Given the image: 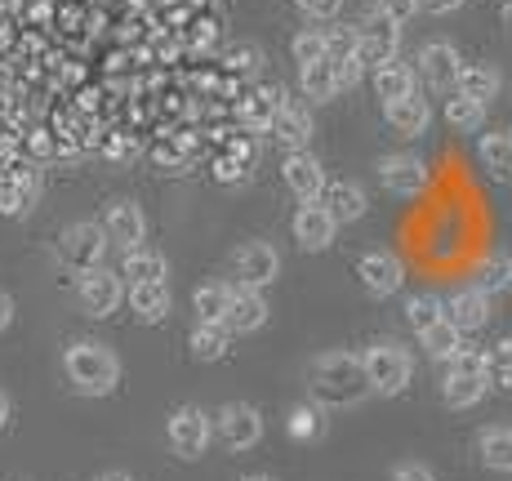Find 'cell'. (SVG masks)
<instances>
[{"label":"cell","mask_w":512,"mask_h":481,"mask_svg":"<svg viewBox=\"0 0 512 481\" xmlns=\"http://www.w3.org/2000/svg\"><path fill=\"white\" fill-rule=\"evenodd\" d=\"M312 392L330 406H357L370 392L366 370H361V357L352 352H326V357L312 366Z\"/></svg>","instance_id":"6da1fadb"},{"label":"cell","mask_w":512,"mask_h":481,"mask_svg":"<svg viewBox=\"0 0 512 481\" xmlns=\"http://www.w3.org/2000/svg\"><path fill=\"white\" fill-rule=\"evenodd\" d=\"M63 370L67 379H72L76 392H90V397H103V392L116 388V379H121V361H116L112 348H103V343H72V348L63 352Z\"/></svg>","instance_id":"7a4b0ae2"},{"label":"cell","mask_w":512,"mask_h":481,"mask_svg":"<svg viewBox=\"0 0 512 481\" xmlns=\"http://www.w3.org/2000/svg\"><path fill=\"white\" fill-rule=\"evenodd\" d=\"M361 370H366L370 392H379V397H397V392H406V384H410V352L401 348V343L383 339L361 357Z\"/></svg>","instance_id":"3957f363"},{"label":"cell","mask_w":512,"mask_h":481,"mask_svg":"<svg viewBox=\"0 0 512 481\" xmlns=\"http://www.w3.org/2000/svg\"><path fill=\"white\" fill-rule=\"evenodd\" d=\"M401 49V23H392L383 9H370L357 27V63L361 67H383L392 63Z\"/></svg>","instance_id":"277c9868"},{"label":"cell","mask_w":512,"mask_h":481,"mask_svg":"<svg viewBox=\"0 0 512 481\" xmlns=\"http://www.w3.org/2000/svg\"><path fill=\"white\" fill-rule=\"evenodd\" d=\"M103 254H107V237L98 223H72V228H63V237H58V259L72 272L103 268Z\"/></svg>","instance_id":"5b68a950"},{"label":"cell","mask_w":512,"mask_h":481,"mask_svg":"<svg viewBox=\"0 0 512 481\" xmlns=\"http://www.w3.org/2000/svg\"><path fill=\"white\" fill-rule=\"evenodd\" d=\"M210 433H214V419L201 406H179L170 415V446L179 459H201L205 446H210Z\"/></svg>","instance_id":"8992f818"},{"label":"cell","mask_w":512,"mask_h":481,"mask_svg":"<svg viewBox=\"0 0 512 481\" xmlns=\"http://www.w3.org/2000/svg\"><path fill=\"white\" fill-rule=\"evenodd\" d=\"M76 294H81V308L90 317H112L125 299V281L112 268H90V272H81V290Z\"/></svg>","instance_id":"52a82bcc"},{"label":"cell","mask_w":512,"mask_h":481,"mask_svg":"<svg viewBox=\"0 0 512 481\" xmlns=\"http://www.w3.org/2000/svg\"><path fill=\"white\" fill-rule=\"evenodd\" d=\"M214 428H219L223 446H232V450H250V446H259V437H263L259 410L245 406V401H228V406L214 415Z\"/></svg>","instance_id":"ba28073f"},{"label":"cell","mask_w":512,"mask_h":481,"mask_svg":"<svg viewBox=\"0 0 512 481\" xmlns=\"http://www.w3.org/2000/svg\"><path fill=\"white\" fill-rule=\"evenodd\" d=\"M98 228H103L107 245H121V250H139L147 241V219L134 201H112L103 210V223H98Z\"/></svg>","instance_id":"9c48e42d"},{"label":"cell","mask_w":512,"mask_h":481,"mask_svg":"<svg viewBox=\"0 0 512 481\" xmlns=\"http://www.w3.org/2000/svg\"><path fill=\"white\" fill-rule=\"evenodd\" d=\"M277 272H281V259H277V250H272V245L250 241V245H241V250H236V281H241L245 290L272 286V281H277Z\"/></svg>","instance_id":"30bf717a"},{"label":"cell","mask_w":512,"mask_h":481,"mask_svg":"<svg viewBox=\"0 0 512 481\" xmlns=\"http://www.w3.org/2000/svg\"><path fill=\"white\" fill-rule=\"evenodd\" d=\"M357 277H361V286H366L370 294L388 299V294H397V290H401V281H406V268H401L397 254H388V250H370V254H361Z\"/></svg>","instance_id":"8fae6325"},{"label":"cell","mask_w":512,"mask_h":481,"mask_svg":"<svg viewBox=\"0 0 512 481\" xmlns=\"http://www.w3.org/2000/svg\"><path fill=\"white\" fill-rule=\"evenodd\" d=\"M441 321H446V326H455L459 335L486 330V321H490V294H481L477 286H472V290H459L455 299L441 303Z\"/></svg>","instance_id":"7c38bea8"},{"label":"cell","mask_w":512,"mask_h":481,"mask_svg":"<svg viewBox=\"0 0 512 481\" xmlns=\"http://www.w3.org/2000/svg\"><path fill=\"white\" fill-rule=\"evenodd\" d=\"M459 67H464V63H459V49H455V45H446V41L423 45V54H419V72H423V81H428L437 94H450V90H455Z\"/></svg>","instance_id":"4fadbf2b"},{"label":"cell","mask_w":512,"mask_h":481,"mask_svg":"<svg viewBox=\"0 0 512 481\" xmlns=\"http://www.w3.org/2000/svg\"><path fill=\"white\" fill-rule=\"evenodd\" d=\"M334 228L339 223L330 219V210L321 201H303L299 214H294V241H299V250H326V245L334 241Z\"/></svg>","instance_id":"5bb4252c"},{"label":"cell","mask_w":512,"mask_h":481,"mask_svg":"<svg viewBox=\"0 0 512 481\" xmlns=\"http://www.w3.org/2000/svg\"><path fill=\"white\" fill-rule=\"evenodd\" d=\"M272 139L285 143L290 152H308V139H312V116L303 103H294V98H281L277 116H272Z\"/></svg>","instance_id":"9a60e30c"},{"label":"cell","mask_w":512,"mask_h":481,"mask_svg":"<svg viewBox=\"0 0 512 481\" xmlns=\"http://www.w3.org/2000/svg\"><path fill=\"white\" fill-rule=\"evenodd\" d=\"M281 179H285V188L299 196V201H317L321 188H326V170H321V161H317V156H308V152H290V156H285Z\"/></svg>","instance_id":"2e32d148"},{"label":"cell","mask_w":512,"mask_h":481,"mask_svg":"<svg viewBox=\"0 0 512 481\" xmlns=\"http://www.w3.org/2000/svg\"><path fill=\"white\" fill-rule=\"evenodd\" d=\"M383 116H388V125L401 134V139H419V134H428V125H432V107H428V98H423L419 90L397 98V103H388L383 107Z\"/></svg>","instance_id":"e0dca14e"},{"label":"cell","mask_w":512,"mask_h":481,"mask_svg":"<svg viewBox=\"0 0 512 481\" xmlns=\"http://www.w3.org/2000/svg\"><path fill=\"white\" fill-rule=\"evenodd\" d=\"M263 321H268V303H263V294L259 290H245V286H232L223 326L236 330V335H250V330H263Z\"/></svg>","instance_id":"ac0fdd59"},{"label":"cell","mask_w":512,"mask_h":481,"mask_svg":"<svg viewBox=\"0 0 512 481\" xmlns=\"http://www.w3.org/2000/svg\"><path fill=\"white\" fill-rule=\"evenodd\" d=\"M379 183L397 196H415L428 183V165L419 156H388V161H379Z\"/></svg>","instance_id":"d6986e66"},{"label":"cell","mask_w":512,"mask_h":481,"mask_svg":"<svg viewBox=\"0 0 512 481\" xmlns=\"http://www.w3.org/2000/svg\"><path fill=\"white\" fill-rule=\"evenodd\" d=\"M321 205L330 210V219L334 223H357L361 214L370 210V201H366V188H357V183H348V179H339V183H326L317 196Z\"/></svg>","instance_id":"ffe728a7"},{"label":"cell","mask_w":512,"mask_h":481,"mask_svg":"<svg viewBox=\"0 0 512 481\" xmlns=\"http://www.w3.org/2000/svg\"><path fill=\"white\" fill-rule=\"evenodd\" d=\"M281 90H268V85H259V90H250L236 103V121L245 125L250 134H263L272 125V116H277V107H281Z\"/></svg>","instance_id":"44dd1931"},{"label":"cell","mask_w":512,"mask_h":481,"mask_svg":"<svg viewBox=\"0 0 512 481\" xmlns=\"http://www.w3.org/2000/svg\"><path fill=\"white\" fill-rule=\"evenodd\" d=\"M170 286L165 281H139V286H130V308L134 317L147 321V326H156V321L170 317Z\"/></svg>","instance_id":"7402d4cb"},{"label":"cell","mask_w":512,"mask_h":481,"mask_svg":"<svg viewBox=\"0 0 512 481\" xmlns=\"http://www.w3.org/2000/svg\"><path fill=\"white\" fill-rule=\"evenodd\" d=\"M477 156H481V165H486V174H490L495 183H512V134H508V130L481 134Z\"/></svg>","instance_id":"603a6c76"},{"label":"cell","mask_w":512,"mask_h":481,"mask_svg":"<svg viewBox=\"0 0 512 481\" xmlns=\"http://www.w3.org/2000/svg\"><path fill=\"white\" fill-rule=\"evenodd\" d=\"M455 94L472 98V103L490 107L499 98V72L486 63H472V67H459V81H455Z\"/></svg>","instance_id":"cb8c5ba5"},{"label":"cell","mask_w":512,"mask_h":481,"mask_svg":"<svg viewBox=\"0 0 512 481\" xmlns=\"http://www.w3.org/2000/svg\"><path fill=\"white\" fill-rule=\"evenodd\" d=\"M406 94H415V72H410L406 63H383V67H374V98H383V107L388 103H397V98H406Z\"/></svg>","instance_id":"d4e9b609"},{"label":"cell","mask_w":512,"mask_h":481,"mask_svg":"<svg viewBox=\"0 0 512 481\" xmlns=\"http://www.w3.org/2000/svg\"><path fill=\"white\" fill-rule=\"evenodd\" d=\"M228 343H232L228 326H219V321H196V330H192V357L196 361H223L228 357Z\"/></svg>","instance_id":"484cf974"},{"label":"cell","mask_w":512,"mask_h":481,"mask_svg":"<svg viewBox=\"0 0 512 481\" xmlns=\"http://www.w3.org/2000/svg\"><path fill=\"white\" fill-rule=\"evenodd\" d=\"M486 388H490V379H481V375H455V370H446V379H441V397L455 410L477 406V401L486 397Z\"/></svg>","instance_id":"4316f807"},{"label":"cell","mask_w":512,"mask_h":481,"mask_svg":"<svg viewBox=\"0 0 512 481\" xmlns=\"http://www.w3.org/2000/svg\"><path fill=\"white\" fill-rule=\"evenodd\" d=\"M121 277H130V286H139V281H165V254L147 250V245H139V250H125Z\"/></svg>","instance_id":"83f0119b"},{"label":"cell","mask_w":512,"mask_h":481,"mask_svg":"<svg viewBox=\"0 0 512 481\" xmlns=\"http://www.w3.org/2000/svg\"><path fill=\"white\" fill-rule=\"evenodd\" d=\"M419 339H423V352H428L432 361H450L459 348H464V335H459L455 326H446V321H437V326H428Z\"/></svg>","instance_id":"f1b7e54d"},{"label":"cell","mask_w":512,"mask_h":481,"mask_svg":"<svg viewBox=\"0 0 512 481\" xmlns=\"http://www.w3.org/2000/svg\"><path fill=\"white\" fill-rule=\"evenodd\" d=\"M299 76H303V94L317 98V103H330V98L339 94V85H334V63H330V58H321V63H312V67H299Z\"/></svg>","instance_id":"f546056e"},{"label":"cell","mask_w":512,"mask_h":481,"mask_svg":"<svg viewBox=\"0 0 512 481\" xmlns=\"http://www.w3.org/2000/svg\"><path fill=\"white\" fill-rule=\"evenodd\" d=\"M446 121H450V130L472 134V130H481V121H486V107L450 90V98H446Z\"/></svg>","instance_id":"4dcf8cb0"},{"label":"cell","mask_w":512,"mask_h":481,"mask_svg":"<svg viewBox=\"0 0 512 481\" xmlns=\"http://www.w3.org/2000/svg\"><path fill=\"white\" fill-rule=\"evenodd\" d=\"M477 290L481 294L512 290V259H508V254H490V259L481 263V268H477Z\"/></svg>","instance_id":"1f68e13d"},{"label":"cell","mask_w":512,"mask_h":481,"mask_svg":"<svg viewBox=\"0 0 512 481\" xmlns=\"http://www.w3.org/2000/svg\"><path fill=\"white\" fill-rule=\"evenodd\" d=\"M228 294H232V286H196V294H192L196 321H219L223 326V317H228Z\"/></svg>","instance_id":"d6a6232c"},{"label":"cell","mask_w":512,"mask_h":481,"mask_svg":"<svg viewBox=\"0 0 512 481\" xmlns=\"http://www.w3.org/2000/svg\"><path fill=\"white\" fill-rule=\"evenodd\" d=\"M481 459L490 468H499V473H512V428H490L481 437Z\"/></svg>","instance_id":"836d02e7"},{"label":"cell","mask_w":512,"mask_h":481,"mask_svg":"<svg viewBox=\"0 0 512 481\" xmlns=\"http://www.w3.org/2000/svg\"><path fill=\"white\" fill-rule=\"evenodd\" d=\"M326 433V419H321L317 406H294L290 410V437L294 441H317Z\"/></svg>","instance_id":"e575fe53"},{"label":"cell","mask_w":512,"mask_h":481,"mask_svg":"<svg viewBox=\"0 0 512 481\" xmlns=\"http://www.w3.org/2000/svg\"><path fill=\"white\" fill-rule=\"evenodd\" d=\"M406 321L423 335L428 326H437L441 321V299H432V294H415V299H406Z\"/></svg>","instance_id":"d590c367"},{"label":"cell","mask_w":512,"mask_h":481,"mask_svg":"<svg viewBox=\"0 0 512 481\" xmlns=\"http://www.w3.org/2000/svg\"><path fill=\"white\" fill-rule=\"evenodd\" d=\"M290 49H294V63L299 67L321 63V58H326V32H299Z\"/></svg>","instance_id":"8d00e7d4"},{"label":"cell","mask_w":512,"mask_h":481,"mask_svg":"<svg viewBox=\"0 0 512 481\" xmlns=\"http://www.w3.org/2000/svg\"><path fill=\"white\" fill-rule=\"evenodd\" d=\"M326 58H357V27H330Z\"/></svg>","instance_id":"74e56055"},{"label":"cell","mask_w":512,"mask_h":481,"mask_svg":"<svg viewBox=\"0 0 512 481\" xmlns=\"http://www.w3.org/2000/svg\"><path fill=\"white\" fill-rule=\"evenodd\" d=\"M450 370H455V375H481V379H486V352L459 348L455 357H450Z\"/></svg>","instance_id":"f35d334b"},{"label":"cell","mask_w":512,"mask_h":481,"mask_svg":"<svg viewBox=\"0 0 512 481\" xmlns=\"http://www.w3.org/2000/svg\"><path fill=\"white\" fill-rule=\"evenodd\" d=\"M512 370V339L495 343V352L486 357V379H495V384H504V375Z\"/></svg>","instance_id":"ab89813d"},{"label":"cell","mask_w":512,"mask_h":481,"mask_svg":"<svg viewBox=\"0 0 512 481\" xmlns=\"http://www.w3.org/2000/svg\"><path fill=\"white\" fill-rule=\"evenodd\" d=\"M330 63H334V85H339V90H352V85L361 81V72H366L357 58H330Z\"/></svg>","instance_id":"60d3db41"},{"label":"cell","mask_w":512,"mask_h":481,"mask_svg":"<svg viewBox=\"0 0 512 481\" xmlns=\"http://www.w3.org/2000/svg\"><path fill=\"white\" fill-rule=\"evenodd\" d=\"M228 58H232L228 67H241V72H254L263 54H259V49H254V45H232V49H228Z\"/></svg>","instance_id":"b9f144b4"},{"label":"cell","mask_w":512,"mask_h":481,"mask_svg":"<svg viewBox=\"0 0 512 481\" xmlns=\"http://www.w3.org/2000/svg\"><path fill=\"white\" fill-rule=\"evenodd\" d=\"M294 5H299L308 18H334L343 9V0H294Z\"/></svg>","instance_id":"7bdbcfd3"},{"label":"cell","mask_w":512,"mask_h":481,"mask_svg":"<svg viewBox=\"0 0 512 481\" xmlns=\"http://www.w3.org/2000/svg\"><path fill=\"white\" fill-rule=\"evenodd\" d=\"M379 9H383V14H388L392 18V23H406V18L410 14H415V0H379Z\"/></svg>","instance_id":"ee69618b"},{"label":"cell","mask_w":512,"mask_h":481,"mask_svg":"<svg viewBox=\"0 0 512 481\" xmlns=\"http://www.w3.org/2000/svg\"><path fill=\"white\" fill-rule=\"evenodd\" d=\"M392 481H437V477H432L423 464H401L397 473H392Z\"/></svg>","instance_id":"f6af8a7d"},{"label":"cell","mask_w":512,"mask_h":481,"mask_svg":"<svg viewBox=\"0 0 512 481\" xmlns=\"http://www.w3.org/2000/svg\"><path fill=\"white\" fill-rule=\"evenodd\" d=\"M419 9H428V14H450V9H459L464 0H415Z\"/></svg>","instance_id":"bcb514c9"},{"label":"cell","mask_w":512,"mask_h":481,"mask_svg":"<svg viewBox=\"0 0 512 481\" xmlns=\"http://www.w3.org/2000/svg\"><path fill=\"white\" fill-rule=\"evenodd\" d=\"M9 321H14V299L0 294V330H9Z\"/></svg>","instance_id":"7dc6e473"},{"label":"cell","mask_w":512,"mask_h":481,"mask_svg":"<svg viewBox=\"0 0 512 481\" xmlns=\"http://www.w3.org/2000/svg\"><path fill=\"white\" fill-rule=\"evenodd\" d=\"M5 424H9V397L0 392V433H5Z\"/></svg>","instance_id":"c3c4849f"},{"label":"cell","mask_w":512,"mask_h":481,"mask_svg":"<svg viewBox=\"0 0 512 481\" xmlns=\"http://www.w3.org/2000/svg\"><path fill=\"white\" fill-rule=\"evenodd\" d=\"M103 481H130V477H125V473H112V477H103Z\"/></svg>","instance_id":"681fc988"},{"label":"cell","mask_w":512,"mask_h":481,"mask_svg":"<svg viewBox=\"0 0 512 481\" xmlns=\"http://www.w3.org/2000/svg\"><path fill=\"white\" fill-rule=\"evenodd\" d=\"M504 388H508V392H512V370H508V375H504Z\"/></svg>","instance_id":"f907efd6"},{"label":"cell","mask_w":512,"mask_h":481,"mask_svg":"<svg viewBox=\"0 0 512 481\" xmlns=\"http://www.w3.org/2000/svg\"><path fill=\"white\" fill-rule=\"evenodd\" d=\"M241 481H272V477H241Z\"/></svg>","instance_id":"816d5d0a"}]
</instances>
